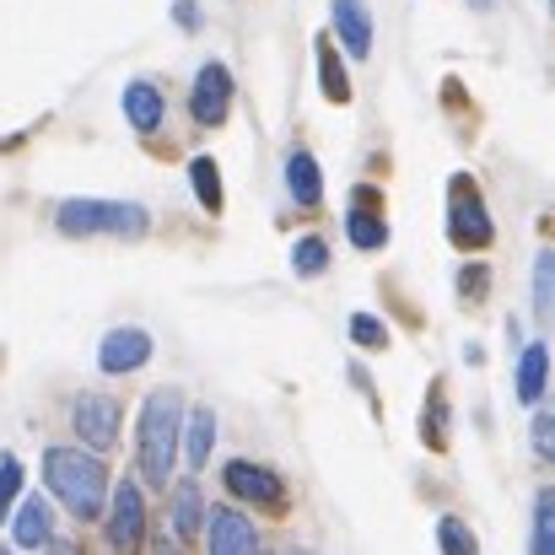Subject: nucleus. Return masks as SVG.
<instances>
[{"instance_id": "f257e3e1", "label": "nucleus", "mask_w": 555, "mask_h": 555, "mask_svg": "<svg viewBox=\"0 0 555 555\" xmlns=\"http://www.w3.org/2000/svg\"><path fill=\"white\" fill-rule=\"evenodd\" d=\"M179 431H184V393L152 388L141 404V437H135V459L152 486H168V475L179 464Z\"/></svg>"}, {"instance_id": "f03ea898", "label": "nucleus", "mask_w": 555, "mask_h": 555, "mask_svg": "<svg viewBox=\"0 0 555 555\" xmlns=\"http://www.w3.org/2000/svg\"><path fill=\"white\" fill-rule=\"evenodd\" d=\"M43 480H49V491H54L76 518H103V507H108V469L98 464V453L49 448V453H43Z\"/></svg>"}, {"instance_id": "7ed1b4c3", "label": "nucleus", "mask_w": 555, "mask_h": 555, "mask_svg": "<svg viewBox=\"0 0 555 555\" xmlns=\"http://www.w3.org/2000/svg\"><path fill=\"white\" fill-rule=\"evenodd\" d=\"M54 221L65 237H141L152 227L146 205L135 199H60Z\"/></svg>"}, {"instance_id": "20e7f679", "label": "nucleus", "mask_w": 555, "mask_h": 555, "mask_svg": "<svg viewBox=\"0 0 555 555\" xmlns=\"http://www.w3.org/2000/svg\"><path fill=\"white\" fill-rule=\"evenodd\" d=\"M141 540H146V496L135 480H119L108 496V545L119 555H141Z\"/></svg>"}, {"instance_id": "39448f33", "label": "nucleus", "mask_w": 555, "mask_h": 555, "mask_svg": "<svg viewBox=\"0 0 555 555\" xmlns=\"http://www.w3.org/2000/svg\"><path fill=\"white\" fill-rule=\"evenodd\" d=\"M453 205V216H448V237L459 243V248H486L491 243V221H486V205H480V194L469 179H453V194H448Z\"/></svg>"}, {"instance_id": "423d86ee", "label": "nucleus", "mask_w": 555, "mask_h": 555, "mask_svg": "<svg viewBox=\"0 0 555 555\" xmlns=\"http://www.w3.org/2000/svg\"><path fill=\"white\" fill-rule=\"evenodd\" d=\"M227 108H232V70L221 65V60H210V65H199V76H194V92H189V114H194V125H221L227 119Z\"/></svg>"}, {"instance_id": "0eeeda50", "label": "nucleus", "mask_w": 555, "mask_h": 555, "mask_svg": "<svg viewBox=\"0 0 555 555\" xmlns=\"http://www.w3.org/2000/svg\"><path fill=\"white\" fill-rule=\"evenodd\" d=\"M227 491L237 496V502H254V507H286V486H281V475L275 469H264V464H248V459H232L227 464Z\"/></svg>"}, {"instance_id": "6e6552de", "label": "nucleus", "mask_w": 555, "mask_h": 555, "mask_svg": "<svg viewBox=\"0 0 555 555\" xmlns=\"http://www.w3.org/2000/svg\"><path fill=\"white\" fill-rule=\"evenodd\" d=\"M70 421H76V437H81L92 453L114 448V437H119V404H114L108 393H87V399H76Z\"/></svg>"}, {"instance_id": "1a4fd4ad", "label": "nucleus", "mask_w": 555, "mask_h": 555, "mask_svg": "<svg viewBox=\"0 0 555 555\" xmlns=\"http://www.w3.org/2000/svg\"><path fill=\"white\" fill-rule=\"evenodd\" d=\"M152 351H157V346H152V335H146V330H108V335H103V346H98V367L119 377V372L146 367V362H152Z\"/></svg>"}, {"instance_id": "9d476101", "label": "nucleus", "mask_w": 555, "mask_h": 555, "mask_svg": "<svg viewBox=\"0 0 555 555\" xmlns=\"http://www.w3.org/2000/svg\"><path fill=\"white\" fill-rule=\"evenodd\" d=\"M210 555H259V534L237 507H210Z\"/></svg>"}, {"instance_id": "9b49d317", "label": "nucleus", "mask_w": 555, "mask_h": 555, "mask_svg": "<svg viewBox=\"0 0 555 555\" xmlns=\"http://www.w3.org/2000/svg\"><path fill=\"white\" fill-rule=\"evenodd\" d=\"M119 108H125L130 130H141V135H157L163 130V114H168V103H163V92L152 81H130L125 98H119Z\"/></svg>"}, {"instance_id": "f8f14e48", "label": "nucleus", "mask_w": 555, "mask_h": 555, "mask_svg": "<svg viewBox=\"0 0 555 555\" xmlns=\"http://www.w3.org/2000/svg\"><path fill=\"white\" fill-rule=\"evenodd\" d=\"M335 33L346 43L351 60H367L372 54V11L367 0H335Z\"/></svg>"}, {"instance_id": "ddd939ff", "label": "nucleus", "mask_w": 555, "mask_h": 555, "mask_svg": "<svg viewBox=\"0 0 555 555\" xmlns=\"http://www.w3.org/2000/svg\"><path fill=\"white\" fill-rule=\"evenodd\" d=\"M11 534H16L22 551H43V545L54 540V513H49V502H43V496H27V502L16 507V518H11Z\"/></svg>"}, {"instance_id": "4468645a", "label": "nucleus", "mask_w": 555, "mask_h": 555, "mask_svg": "<svg viewBox=\"0 0 555 555\" xmlns=\"http://www.w3.org/2000/svg\"><path fill=\"white\" fill-rule=\"evenodd\" d=\"M286 189H292L297 205H319L324 199V173H319L313 152H292L286 157Z\"/></svg>"}, {"instance_id": "2eb2a0df", "label": "nucleus", "mask_w": 555, "mask_h": 555, "mask_svg": "<svg viewBox=\"0 0 555 555\" xmlns=\"http://www.w3.org/2000/svg\"><path fill=\"white\" fill-rule=\"evenodd\" d=\"M545 372H551L545 340L524 346V357H518V399H524V404H540V399H545Z\"/></svg>"}, {"instance_id": "dca6fc26", "label": "nucleus", "mask_w": 555, "mask_h": 555, "mask_svg": "<svg viewBox=\"0 0 555 555\" xmlns=\"http://www.w3.org/2000/svg\"><path fill=\"white\" fill-rule=\"evenodd\" d=\"M179 437H184V448H189V464L205 469V464H210V442H216V415H210V404L189 410V421H184Z\"/></svg>"}, {"instance_id": "f3484780", "label": "nucleus", "mask_w": 555, "mask_h": 555, "mask_svg": "<svg viewBox=\"0 0 555 555\" xmlns=\"http://www.w3.org/2000/svg\"><path fill=\"white\" fill-rule=\"evenodd\" d=\"M319 81H324V98L330 103H351V76H346V65H340V54H335L330 38H319Z\"/></svg>"}, {"instance_id": "a211bd4d", "label": "nucleus", "mask_w": 555, "mask_h": 555, "mask_svg": "<svg viewBox=\"0 0 555 555\" xmlns=\"http://www.w3.org/2000/svg\"><path fill=\"white\" fill-rule=\"evenodd\" d=\"M199 524H205L199 486H194V480H184V486L173 491V534H179V540H194V534H199Z\"/></svg>"}, {"instance_id": "6ab92c4d", "label": "nucleus", "mask_w": 555, "mask_h": 555, "mask_svg": "<svg viewBox=\"0 0 555 555\" xmlns=\"http://www.w3.org/2000/svg\"><path fill=\"white\" fill-rule=\"evenodd\" d=\"M346 232H351L357 248H383V243H388V221H383L377 210H367V205H357V210L346 216Z\"/></svg>"}, {"instance_id": "aec40b11", "label": "nucleus", "mask_w": 555, "mask_h": 555, "mask_svg": "<svg viewBox=\"0 0 555 555\" xmlns=\"http://www.w3.org/2000/svg\"><path fill=\"white\" fill-rule=\"evenodd\" d=\"M189 184H194V199H199L210 216L221 210V173H216L210 157H194V163H189Z\"/></svg>"}, {"instance_id": "412c9836", "label": "nucleus", "mask_w": 555, "mask_h": 555, "mask_svg": "<svg viewBox=\"0 0 555 555\" xmlns=\"http://www.w3.org/2000/svg\"><path fill=\"white\" fill-rule=\"evenodd\" d=\"M437 545H442V555H480V540L469 534L464 518H442L437 524Z\"/></svg>"}, {"instance_id": "4be33fe9", "label": "nucleus", "mask_w": 555, "mask_h": 555, "mask_svg": "<svg viewBox=\"0 0 555 555\" xmlns=\"http://www.w3.org/2000/svg\"><path fill=\"white\" fill-rule=\"evenodd\" d=\"M534 555H555V496L540 491L534 502Z\"/></svg>"}, {"instance_id": "5701e85b", "label": "nucleus", "mask_w": 555, "mask_h": 555, "mask_svg": "<svg viewBox=\"0 0 555 555\" xmlns=\"http://www.w3.org/2000/svg\"><path fill=\"white\" fill-rule=\"evenodd\" d=\"M292 264H297V275H324L330 270V243L324 237H302L292 248Z\"/></svg>"}, {"instance_id": "b1692460", "label": "nucleus", "mask_w": 555, "mask_h": 555, "mask_svg": "<svg viewBox=\"0 0 555 555\" xmlns=\"http://www.w3.org/2000/svg\"><path fill=\"white\" fill-rule=\"evenodd\" d=\"M351 340L367 346V351H383V346H388V324L372 319V313H357V319H351Z\"/></svg>"}, {"instance_id": "393cba45", "label": "nucleus", "mask_w": 555, "mask_h": 555, "mask_svg": "<svg viewBox=\"0 0 555 555\" xmlns=\"http://www.w3.org/2000/svg\"><path fill=\"white\" fill-rule=\"evenodd\" d=\"M551 286H555V259L540 254V264H534V313H540V319L551 313Z\"/></svg>"}, {"instance_id": "a878e982", "label": "nucleus", "mask_w": 555, "mask_h": 555, "mask_svg": "<svg viewBox=\"0 0 555 555\" xmlns=\"http://www.w3.org/2000/svg\"><path fill=\"white\" fill-rule=\"evenodd\" d=\"M16 491H22V464H16L11 453H0V518L11 513V502H16Z\"/></svg>"}, {"instance_id": "bb28decb", "label": "nucleus", "mask_w": 555, "mask_h": 555, "mask_svg": "<svg viewBox=\"0 0 555 555\" xmlns=\"http://www.w3.org/2000/svg\"><path fill=\"white\" fill-rule=\"evenodd\" d=\"M534 453H540V459L555 453V421L551 415H534Z\"/></svg>"}, {"instance_id": "cd10ccee", "label": "nucleus", "mask_w": 555, "mask_h": 555, "mask_svg": "<svg viewBox=\"0 0 555 555\" xmlns=\"http://www.w3.org/2000/svg\"><path fill=\"white\" fill-rule=\"evenodd\" d=\"M173 16H179V27H184V33L199 27V5H194V0H179V5H173Z\"/></svg>"}, {"instance_id": "c85d7f7f", "label": "nucleus", "mask_w": 555, "mask_h": 555, "mask_svg": "<svg viewBox=\"0 0 555 555\" xmlns=\"http://www.w3.org/2000/svg\"><path fill=\"white\" fill-rule=\"evenodd\" d=\"M459 292H464V297H469V292H486V270H475V275L464 270V275H459Z\"/></svg>"}, {"instance_id": "c756f323", "label": "nucleus", "mask_w": 555, "mask_h": 555, "mask_svg": "<svg viewBox=\"0 0 555 555\" xmlns=\"http://www.w3.org/2000/svg\"><path fill=\"white\" fill-rule=\"evenodd\" d=\"M0 555H11V551H0Z\"/></svg>"}]
</instances>
